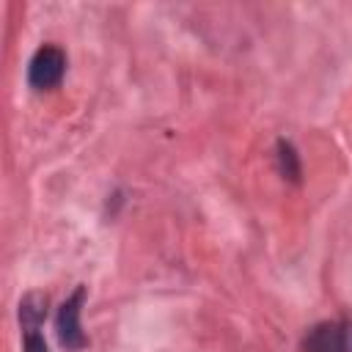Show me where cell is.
Segmentation results:
<instances>
[{
  "mask_svg": "<svg viewBox=\"0 0 352 352\" xmlns=\"http://www.w3.org/2000/svg\"><path fill=\"white\" fill-rule=\"evenodd\" d=\"M63 72H66V55H63V50L47 44V47H41L33 55V60L28 66V82L36 91H47V88H55L60 82Z\"/></svg>",
  "mask_w": 352,
  "mask_h": 352,
  "instance_id": "cell-1",
  "label": "cell"
},
{
  "mask_svg": "<svg viewBox=\"0 0 352 352\" xmlns=\"http://www.w3.org/2000/svg\"><path fill=\"white\" fill-rule=\"evenodd\" d=\"M82 300H85V289L77 286L72 292V297L60 305L58 311V341L63 349L69 352H77L88 344L85 333H82V324H80V311H82Z\"/></svg>",
  "mask_w": 352,
  "mask_h": 352,
  "instance_id": "cell-2",
  "label": "cell"
},
{
  "mask_svg": "<svg viewBox=\"0 0 352 352\" xmlns=\"http://www.w3.org/2000/svg\"><path fill=\"white\" fill-rule=\"evenodd\" d=\"M305 352H352V336L344 322H322L308 330Z\"/></svg>",
  "mask_w": 352,
  "mask_h": 352,
  "instance_id": "cell-3",
  "label": "cell"
},
{
  "mask_svg": "<svg viewBox=\"0 0 352 352\" xmlns=\"http://www.w3.org/2000/svg\"><path fill=\"white\" fill-rule=\"evenodd\" d=\"M47 316V297L44 294H28L19 302V322L25 333H36Z\"/></svg>",
  "mask_w": 352,
  "mask_h": 352,
  "instance_id": "cell-4",
  "label": "cell"
},
{
  "mask_svg": "<svg viewBox=\"0 0 352 352\" xmlns=\"http://www.w3.org/2000/svg\"><path fill=\"white\" fill-rule=\"evenodd\" d=\"M278 162H280V173L283 176H289V179H300V162H297V154H294V148L289 146V143H278Z\"/></svg>",
  "mask_w": 352,
  "mask_h": 352,
  "instance_id": "cell-5",
  "label": "cell"
},
{
  "mask_svg": "<svg viewBox=\"0 0 352 352\" xmlns=\"http://www.w3.org/2000/svg\"><path fill=\"white\" fill-rule=\"evenodd\" d=\"M25 352H47V341L44 336L36 330V333H25Z\"/></svg>",
  "mask_w": 352,
  "mask_h": 352,
  "instance_id": "cell-6",
  "label": "cell"
}]
</instances>
